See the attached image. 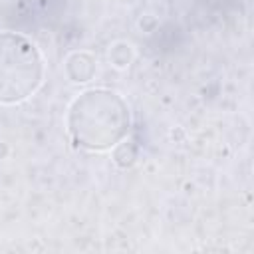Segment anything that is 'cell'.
<instances>
[{
  "instance_id": "cell-1",
  "label": "cell",
  "mask_w": 254,
  "mask_h": 254,
  "mask_svg": "<svg viewBox=\"0 0 254 254\" xmlns=\"http://www.w3.org/2000/svg\"><path fill=\"white\" fill-rule=\"evenodd\" d=\"M131 127L125 99L111 89H87L67 109V133L71 141L87 151H107L119 145Z\"/></svg>"
},
{
  "instance_id": "cell-2",
  "label": "cell",
  "mask_w": 254,
  "mask_h": 254,
  "mask_svg": "<svg viewBox=\"0 0 254 254\" xmlns=\"http://www.w3.org/2000/svg\"><path fill=\"white\" fill-rule=\"evenodd\" d=\"M44 79L38 46L16 32H0V103L12 105L36 93Z\"/></svg>"
}]
</instances>
